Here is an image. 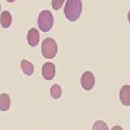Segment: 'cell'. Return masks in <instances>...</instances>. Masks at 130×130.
<instances>
[{"label":"cell","mask_w":130,"mask_h":130,"mask_svg":"<svg viewBox=\"0 0 130 130\" xmlns=\"http://www.w3.org/2000/svg\"><path fill=\"white\" fill-rule=\"evenodd\" d=\"M119 98L121 103L124 106H130V86L129 85H124L121 88Z\"/></svg>","instance_id":"7"},{"label":"cell","mask_w":130,"mask_h":130,"mask_svg":"<svg viewBox=\"0 0 130 130\" xmlns=\"http://www.w3.org/2000/svg\"><path fill=\"white\" fill-rule=\"evenodd\" d=\"M0 10H1V5H0Z\"/></svg>","instance_id":"17"},{"label":"cell","mask_w":130,"mask_h":130,"mask_svg":"<svg viewBox=\"0 0 130 130\" xmlns=\"http://www.w3.org/2000/svg\"><path fill=\"white\" fill-rule=\"evenodd\" d=\"M92 130H109L108 126L103 121H97L94 123Z\"/></svg>","instance_id":"12"},{"label":"cell","mask_w":130,"mask_h":130,"mask_svg":"<svg viewBox=\"0 0 130 130\" xmlns=\"http://www.w3.org/2000/svg\"><path fill=\"white\" fill-rule=\"evenodd\" d=\"M56 74L55 65L51 62H47L42 67V75L46 80H51L54 78Z\"/></svg>","instance_id":"5"},{"label":"cell","mask_w":130,"mask_h":130,"mask_svg":"<svg viewBox=\"0 0 130 130\" xmlns=\"http://www.w3.org/2000/svg\"><path fill=\"white\" fill-rule=\"evenodd\" d=\"M111 130H123V129H122V127L121 126H114L113 128H112Z\"/></svg>","instance_id":"14"},{"label":"cell","mask_w":130,"mask_h":130,"mask_svg":"<svg viewBox=\"0 0 130 130\" xmlns=\"http://www.w3.org/2000/svg\"><path fill=\"white\" fill-rule=\"evenodd\" d=\"M58 51L57 43L54 39L51 38H46L41 45L42 55L48 59H51L56 56Z\"/></svg>","instance_id":"2"},{"label":"cell","mask_w":130,"mask_h":130,"mask_svg":"<svg viewBox=\"0 0 130 130\" xmlns=\"http://www.w3.org/2000/svg\"><path fill=\"white\" fill-rule=\"evenodd\" d=\"M65 2V0H52L51 1V5H52V7L54 10H59L60 9L63 4Z\"/></svg>","instance_id":"13"},{"label":"cell","mask_w":130,"mask_h":130,"mask_svg":"<svg viewBox=\"0 0 130 130\" xmlns=\"http://www.w3.org/2000/svg\"><path fill=\"white\" fill-rule=\"evenodd\" d=\"M128 20H129V23L130 24V10L129 11V13H128Z\"/></svg>","instance_id":"15"},{"label":"cell","mask_w":130,"mask_h":130,"mask_svg":"<svg viewBox=\"0 0 130 130\" xmlns=\"http://www.w3.org/2000/svg\"><path fill=\"white\" fill-rule=\"evenodd\" d=\"M6 1H7L8 2H14L15 0H6Z\"/></svg>","instance_id":"16"},{"label":"cell","mask_w":130,"mask_h":130,"mask_svg":"<svg viewBox=\"0 0 130 130\" xmlns=\"http://www.w3.org/2000/svg\"><path fill=\"white\" fill-rule=\"evenodd\" d=\"M21 68H22L23 73L25 75L30 76L34 72L33 65L30 61H28L27 60H25V59L22 60V61H21Z\"/></svg>","instance_id":"10"},{"label":"cell","mask_w":130,"mask_h":130,"mask_svg":"<svg viewBox=\"0 0 130 130\" xmlns=\"http://www.w3.org/2000/svg\"><path fill=\"white\" fill-rule=\"evenodd\" d=\"M12 18L9 11H3L0 16V24L2 27L4 28H9L12 24Z\"/></svg>","instance_id":"8"},{"label":"cell","mask_w":130,"mask_h":130,"mask_svg":"<svg viewBox=\"0 0 130 130\" xmlns=\"http://www.w3.org/2000/svg\"><path fill=\"white\" fill-rule=\"evenodd\" d=\"M38 25L43 32H48L54 25L53 14L48 10H43L40 12L38 19Z\"/></svg>","instance_id":"3"},{"label":"cell","mask_w":130,"mask_h":130,"mask_svg":"<svg viewBox=\"0 0 130 130\" xmlns=\"http://www.w3.org/2000/svg\"><path fill=\"white\" fill-rule=\"evenodd\" d=\"M95 85V77L92 72H85L81 77V85L86 90H90Z\"/></svg>","instance_id":"4"},{"label":"cell","mask_w":130,"mask_h":130,"mask_svg":"<svg viewBox=\"0 0 130 130\" xmlns=\"http://www.w3.org/2000/svg\"><path fill=\"white\" fill-rule=\"evenodd\" d=\"M11 104V100L9 95L2 93L0 95V110L2 111H6L9 110Z\"/></svg>","instance_id":"9"},{"label":"cell","mask_w":130,"mask_h":130,"mask_svg":"<svg viewBox=\"0 0 130 130\" xmlns=\"http://www.w3.org/2000/svg\"><path fill=\"white\" fill-rule=\"evenodd\" d=\"M83 11V2L81 0H67L64 8L66 18L74 22L79 18Z\"/></svg>","instance_id":"1"},{"label":"cell","mask_w":130,"mask_h":130,"mask_svg":"<svg viewBox=\"0 0 130 130\" xmlns=\"http://www.w3.org/2000/svg\"><path fill=\"white\" fill-rule=\"evenodd\" d=\"M50 93H51V97L54 99H59L62 94L61 88L59 85H54L51 88Z\"/></svg>","instance_id":"11"},{"label":"cell","mask_w":130,"mask_h":130,"mask_svg":"<svg viewBox=\"0 0 130 130\" xmlns=\"http://www.w3.org/2000/svg\"><path fill=\"white\" fill-rule=\"evenodd\" d=\"M40 41V34L37 29L31 28L28 32V43L32 47L37 46Z\"/></svg>","instance_id":"6"}]
</instances>
